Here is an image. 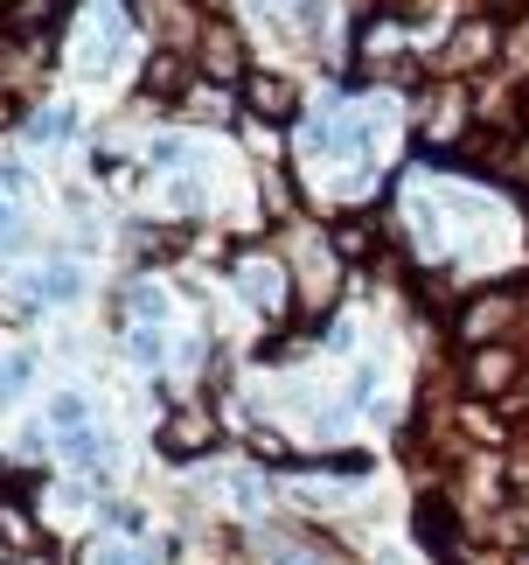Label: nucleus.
<instances>
[{"mask_svg": "<svg viewBox=\"0 0 529 565\" xmlns=\"http://www.w3.org/2000/svg\"><path fill=\"white\" fill-rule=\"evenodd\" d=\"M285 266H293V287L306 308H327V300L342 294V252L327 245V237H293V245H279Z\"/></svg>", "mask_w": 529, "mask_h": 565, "instance_id": "nucleus-6", "label": "nucleus"}, {"mask_svg": "<svg viewBox=\"0 0 529 565\" xmlns=\"http://www.w3.org/2000/svg\"><path fill=\"white\" fill-rule=\"evenodd\" d=\"M35 371H42V356H35V350H8V356H0V412L21 405V391L35 384Z\"/></svg>", "mask_w": 529, "mask_h": 565, "instance_id": "nucleus-21", "label": "nucleus"}, {"mask_svg": "<svg viewBox=\"0 0 529 565\" xmlns=\"http://www.w3.org/2000/svg\"><path fill=\"white\" fill-rule=\"evenodd\" d=\"M35 287H42V308H77V300L91 294V273H84L77 258H42Z\"/></svg>", "mask_w": 529, "mask_h": 565, "instance_id": "nucleus-14", "label": "nucleus"}, {"mask_svg": "<svg viewBox=\"0 0 529 565\" xmlns=\"http://www.w3.org/2000/svg\"><path fill=\"white\" fill-rule=\"evenodd\" d=\"M224 495H230L237 516H264V510H272V482H264L258 468H230L224 475Z\"/></svg>", "mask_w": 529, "mask_h": 565, "instance_id": "nucleus-19", "label": "nucleus"}, {"mask_svg": "<svg viewBox=\"0 0 529 565\" xmlns=\"http://www.w3.org/2000/svg\"><path fill=\"white\" fill-rule=\"evenodd\" d=\"M71 126H77L71 105H35V113H21V140H29V147H63Z\"/></svg>", "mask_w": 529, "mask_h": 565, "instance_id": "nucleus-17", "label": "nucleus"}, {"mask_svg": "<svg viewBox=\"0 0 529 565\" xmlns=\"http://www.w3.org/2000/svg\"><path fill=\"white\" fill-rule=\"evenodd\" d=\"M153 447H161V461H203V454L216 447V412L209 405H174L168 419H161V433H153Z\"/></svg>", "mask_w": 529, "mask_h": 565, "instance_id": "nucleus-10", "label": "nucleus"}, {"mask_svg": "<svg viewBox=\"0 0 529 565\" xmlns=\"http://www.w3.org/2000/svg\"><path fill=\"white\" fill-rule=\"evenodd\" d=\"M327 245L342 252V266H369V258H384V224H377V210H342L335 224H327Z\"/></svg>", "mask_w": 529, "mask_h": 565, "instance_id": "nucleus-12", "label": "nucleus"}, {"mask_svg": "<svg viewBox=\"0 0 529 565\" xmlns=\"http://www.w3.org/2000/svg\"><path fill=\"white\" fill-rule=\"evenodd\" d=\"M0 195H14V203H21V195H35V168L21 161V154H0Z\"/></svg>", "mask_w": 529, "mask_h": 565, "instance_id": "nucleus-24", "label": "nucleus"}, {"mask_svg": "<svg viewBox=\"0 0 529 565\" xmlns=\"http://www.w3.org/2000/svg\"><path fill=\"white\" fill-rule=\"evenodd\" d=\"M285 8H300V0H285Z\"/></svg>", "mask_w": 529, "mask_h": 565, "instance_id": "nucleus-26", "label": "nucleus"}, {"mask_svg": "<svg viewBox=\"0 0 529 565\" xmlns=\"http://www.w3.org/2000/svg\"><path fill=\"white\" fill-rule=\"evenodd\" d=\"M153 558H161V552L140 545V537L105 531V537H91V545H84V558H77V565H153Z\"/></svg>", "mask_w": 529, "mask_h": 565, "instance_id": "nucleus-18", "label": "nucleus"}, {"mask_svg": "<svg viewBox=\"0 0 529 565\" xmlns=\"http://www.w3.org/2000/svg\"><path fill=\"white\" fill-rule=\"evenodd\" d=\"M0 252H21V210H14V195H0Z\"/></svg>", "mask_w": 529, "mask_h": 565, "instance_id": "nucleus-25", "label": "nucleus"}, {"mask_svg": "<svg viewBox=\"0 0 529 565\" xmlns=\"http://www.w3.org/2000/svg\"><path fill=\"white\" fill-rule=\"evenodd\" d=\"M230 287H237V300H245L251 315H264V321H285V315H293V300H300L285 252H264V245H251V252L230 258Z\"/></svg>", "mask_w": 529, "mask_h": 565, "instance_id": "nucleus-2", "label": "nucleus"}, {"mask_svg": "<svg viewBox=\"0 0 529 565\" xmlns=\"http://www.w3.org/2000/svg\"><path fill=\"white\" fill-rule=\"evenodd\" d=\"M132 50V14L126 0H77L71 8V77L105 84Z\"/></svg>", "mask_w": 529, "mask_h": 565, "instance_id": "nucleus-1", "label": "nucleus"}, {"mask_svg": "<svg viewBox=\"0 0 529 565\" xmlns=\"http://www.w3.org/2000/svg\"><path fill=\"white\" fill-rule=\"evenodd\" d=\"M182 119H195V126H230L237 119V98H230V84H195V92L182 98Z\"/></svg>", "mask_w": 529, "mask_h": 565, "instance_id": "nucleus-16", "label": "nucleus"}, {"mask_svg": "<svg viewBox=\"0 0 529 565\" xmlns=\"http://www.w3.org/2000/svg\"><path fill=\"white\" fill-rule=\"evenodd\" d=\"M161 210L168 216H203V210H216V189L203 182V168H174V175L161 182Z\"/></svg>", "mask_w": 529, "mask_h": 565, "instance_id": "nucleus-15", "label": "nucleus"}, {"mask_svg": "<svg viewBox=\"0 0 529 565\" xmlns=\"http://www.w3.org/2000/svg\"><path fill=\"white\" fill-rule=\"evenodd\" d=\"M516 329H529V294L522 287H481L453 308V335L460 350H481V342H516Z\"/></svg>", "mask_w": 529, "mask_h": 565, "instance_id": "nucleus-3", "label": "nucleus"}, {"mask_svg": "<svg viewBox=\"0 0 529 565\" xmlns=\"http://www.w3.org/2000/svg\"><path fill=\"white\" fill-rule=\"evenodd\" d=\"M168 315H174V300H168L161 279L132 273L119 287V329H168Z\"/></svg>", "mask_w": 529, "mask_h": 565, "instance_id": "nucleus-13", "label": "nucleus"}, {"mask_svg": "<svg viewBox=\"0 0 529 565\" xmlns=\"http://www.w3.org/2000/svg\"><path fill=\"white\" fill-rule=\"evenodd\" d=\"M0 552H8V545H0Z\"/></svg>", "mask_w": 529, "mask_h": 565, "instance_id": "nucleus-27", "label": "nucleus"}, {"mask_svg": "<svg viewBox=\"0 0 529 565\" xmlns=\"http://www.w3.org/2000/svg\"><path fill=\"white\" fill-rule=\"evenodd\" d=\"M195 56L188 50H161V42H153L147 50V63H140V84H132V98L140 105H153V113H182V98L195 92Z\"/></svg>", "mask_w": 529, "mask_h": 565, "instance_id": "nucleus-5", "label": "nucleus"}, {"mask_svg": "<svg viewBox=\"0 0 529 565\" xmlns=\"http://www.w3.org/2000/svg\"><path fill=\"white\" fill-rule=\"evenodd\" d=\"M501 63H509L516 77H529V8L516 21H501Z\"/></svg>", "mask_w": 529, "mask_h": 565, "instance_id": "nucleus-23", "label": "nucleus"}, {"mask_svg": "<svg viewBox=\"0 0 529 565\" xmlns=\"http://www.w3.org/2000/svg\"><path fill=\"white\" fill-rule=\"evenodd\" d=\"M119 335H126V356L140 371H153V377L168 371V329H119Z\"/></svg>", "mask_w": 529, "mask_h": 565, "instance_id": "nucleus-22", "label": "nucleus"}, {"mask_svg": "<svg viewBox=\"0 0 529 565\" xmlns=\"http://www.w3.org/2000/svg\"><path fill=\"white\" fill-rule=\"evenodd\" d=\"M56 447H63V461H71L84 482H98V489L119 475V440H112V433H105L98 419H91V426H77V433H63Z\"/></svg>", "mask_w": 529, "mask_h": 565, "instance_id": "nucleus-11", "label": "nucleus"}, {"mask_svg": "<svg viewBox=\"0 0 529 565\" xmlns=\"http://www.w3.org/2000/svg\"><path fill=\"white\" fill-rule=\"evenodd\" d=\"M91 419H98V405L84 398V391H56V398L42 405V426H50L56 440H63V433H77V426H91Z\"/></svg>", "mask_w": 529, "mask_h": 565, "instance_id": "nucleus-20", "label": "nucleus"}, {"mask_svg": "<svg viewBox=\"0 0 529 565\" xmlns=\"http://www.w3.org/2000/svg\"><path fill=\"white\" fill-rule=\"evenodd\" d=\"M495 56H501V21H495V14H474V21H460L453 42L432 56V77H467V71H488Z\"/></svg>", "mask_w": 529, "mask_h": 565, "instance_id": "nucleus-9", "label": "nucleus"}, {"mask_svg": "<svg viewBox=\"0 0 529 565\" xmlns=\"http://www.w3.org/2000/svg\"><path fill=\"white\" fill-rule=\"evenodd\" d=\"M195 71H203L209 84H245L251 77V42H245V29L224 21V14H209L203 42H195Z\"/></svg>", "mask_w": 529, "mask_h": 565, "instance_id": "nucleus-8", "label": "nucleus"}, {"mask_svg": "<svg viewBox=\"0 0 529 565\" xmlns=\"http://www.w3.org/2000/svg\"><path fill=\"white\" fill-rule=\"evenodd\" d=\"M460 384H467V398L509 405L516 391L529 384V356H522V342H481V350H467V356H460Z\"/></svg>", "mask_w": 529, "mask_h": 565, "instance_id": "nucleus-4", "label": "nucleus"}, {"mask_svg": "<svg viewBox=\"0 0 529 565\" xmlns=\"http://www.w3.org/2000/svg\"><path fill=\"white\" fill-rule=\"evenodd\" d=\"M237 98H245V113L264 119V126H300L306 119V92L293 71H251L237 84Z\"/></svg>", "mask_w": 529, "mask_h": 565, "instance_id": "nucleus-7", "label": "nucleus"}]
</instances>
